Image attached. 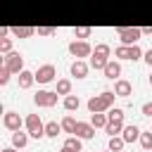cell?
Instances as JSON below:
<instances>
[{"instance_id":"obj_16","label":"cell","mask_w":152,"mask_h":152,"mask_svg":"<svg viewBox=\"0 0 152 152\" xmlns=\"http://www.w3.org/2000/svg\"><path fill=\"white\" fill-rule=\"evenodd\" d=\"M26 142H28V131H26V133H21V131H14V133H12V145H14L17 150L26 147Z\"/></svg>"},{"instance_id":"obj_29","label":"cell","mask_w":152,"mask_h":152,"mask_svg":"<svg viewBox=\"0 0 152 152\" xmlns=\"http://www.w3.org/2000/svg\"><path fill=\"white\" fill-rule=\"evenodd\" d=\"M90 33H93V28H90V26H76V28H74V38H78V40L88 38Z\"/></svg>"},{"instance_id":"obj_25","label":"cell","mask_w":152,"mask_h":152,"mask_svg":"<svg viewBox=\"0 0 152 152\" xmlns=\"http://www.w3.org/2000/svg\"><path fill=\"white\" fill-rule=\"evenodd\" d=\"M64 145H66V147H71V150H76V152H83V142H81V138H78V135H69V138L64 140Z\"/></svg>"},{"instance_id":"obj_6","label":"cell","mask_w":152,"mask_h":152,"mask_svg":"<svg viewBox=\"0 0 152 152\" xmlns=\"http://www.w3.org/2000/svg\"><path fill=\"white\" fill-rule=\"evenodd\" d=\"M55 78H57V69H55V64H43V66L36 69V83L45 86V83H52Z\"/></svg>"},{"instance_id":"obj_21","label":"cell","mask_w":152,"mask_h":152,"mask_svg":"<svg viewBox=\"0 0 152 152\" xmlns=\"http://www.w3.org/2000/svg\"><path fill=\"white\" fill-rule=\"evenodd\" d=\"M124 145H126L124 135H109V142H107V147H109L112 152H121V150H124Z\"/></svg>"},{"instance_id":"obj_31","label":"cell","mask_w":152,"mask_h":152,"mask_svg":"<svg viewBox=\"0 0 152 152\" xmlns=\"http://www.w3.org/2000/svg\"><path fill=\"white\" fill-rule=\"evenodd\" d=\"M10 74H12V71L2 64V66H0V86H7V83H10Z\"/></svg>"},{"instance_id":"obj_20","label":"cell","mask_w":152,"mask_h":152,"mask_svg":"<svg viewBox=\"0 0 152 152\" xmlns=\"http://www.w3.org/2000/svg\"><path fill=\"white\" fill-rule=\"evenodd\" d=\"M59 133H64L62 124H57V121H48V124H45V135H48V138H57Z\"/></svg>"},{"instance_id":"obj_39","label":"cell","mask_w":152,"mask_h":152,"mask_svg":"<svg viewBox=\"0 0 152 152\" xmlns=\"http://www.w3.org/2000/svg\"><path fill=\"white\" fill-rule=\"evenodd\" d=\"M102 152H112V150H109V147H107V150H102Z\"/></svg>"},{"instance_id":"obj_35","label":"cell","mask_w":152,"mask_h":152,"mask_svg":"<svg viewBox=\"0 0 152 152\" xmlns=\"http://www.w3.org/2000/svg\"><path fill=\"white\" fill-rule=\"evenodd\" d=\"M142 36H152V26H142Z\"/></svg>"},{"instance_id":"obj_33","label":"cell","mask_w":152,"mask_h":152,"mask_svg":"<svg viewBox=\"0 0 152 152\" xmlns=\"http://www.w3.org/2000/svg\"><path fill=\"white\" fill-rule=\"evenodd\" d=\"M140 109H142V114H145V116H152V102H145Z\"/></svg>"},{"instance_id":"obj_37","label":"cell","mask_w":152,"mask_h":152,"mask_svg":"<svg viewBox=\"0 0 152 152\" xmlns=\"http://www.w3.org/2000/svg\"><path fill=\"white\" fill-rule=\"evenodd\" d=\"M59 152H76V150H71V147H66V145H62V150Z\"/></svg>"},{"instance_id":"obj_38","label":"cell","mask_w":152,"mask_h":152,"mask_svg":"<svg viewBox=\"0 0 152 152\" xmlns=\"http://www.w3.org/2000/svg\"><path fill=\"white\" fill-rule=\"evenodd\" d=\"M150 86H152V74H150Z\"/></svg>"},{"instance_id":"obj_22","label":"cell","mask_w":152,"mask_h":152,"mask_svg":"<svg viewBox=\"0 0 152 152\" xmlns=\"http://www.w3.org/2000/svg\"><path fill=\"white\" fill-rule=\"evenodd\" d=\"M107 121H109V119H107V114H104V112H95V114H90V124H93L95 128H104V126H107Z\"/></svg>"},{"instance_id":"obj_26","label":"cell","mask_w":152,"mask_h":152,"mask_svg":"<svg viewBox=\"0 0 152 152\" xmlns=\"http://www.w3.org/2000/svg\"><path fill=\"white\" fill-rule=\"evenodd\" d=\"M140 147H142L145 152L152 150V131H142V133H140Z\"/></svg>"},{"instance_id":"obj_12","label":"cell","mask_w":152,"mask_h":152,"mask_svg":"<svg viewBox=\"0 0 152 152\" xmlns=\"http://www.w3.org/2000/svg\"><path fill=\"white\" fill-rule=\"evenodd\" d=\"M114 93H116L119 97H128V95H133V86H131V81H126V78H116V81H114Z\"/></svg>"},{"instance_id":"obj_7","label":"cell","mask_w":152,"mask_h":152,"mask_svg":"<svg viewBox=\"0 0 152 152\" xmlns=\"http://www.w3.org/2000/svg\"><path fill=\"white\" fill-rule=\"evenodd\" d=\"M57 97H59L57 90H38V93L33 95V102H36L38 107H55V104H57Z\"/></svg>"},{"instance_id":"obj_14","label":"cell","mask_w":152,"mask_h":152,"mask_svg":"<svg viewBox=\"0 0 152 152\" xmlns=\"http://www.w3.org/2000/svg\"><path fill=\"white\" fill-rule=\"evenodd\" d=\"M102 74H104V78H112V81H116V78L121 76V64H119L116 59H109V62H107V66L102 69Z\"/></svg>"},{"instance_id":"obj_42","label":"cell","mask_w":152,"mask_h":152,"mask_svg":"<svg viewBox=\"0 0 152 152\" xmlns=\"http://www.w3.org/2000/svg\"><path fill=\"white\" fill-rule=\"evenodd\" d=\"M150 152H152V150H150Z\"/></svg>"},{"instance_id":"obj_1","label":"cell","mask_w":152,"mask_h":152,"mask_svg":"<svg viewBox=\"0 0 152 152\" xmlns=\"http://www.w3.org/2000/svg\"><path fill=\"white\" fill-rule=\"evenodd\" d=\"M114 97H119L114 90H102L100 95H93L88 100V112L95 114V112H107L112 104H114Z\"/></svg>"},{"instance_id":"obj_19","label":"cell","mask_w":152,"mask_h":152,"mask_svg":"<svg viewBox=\"0 0 152 152\" xmlns=\"http://www.w3.org/2000/svg\"><path fill=\"white\" fill-rule=\"evenodd\" d=\"M62 104H64L66 112H74V109L81 107V100H78V95H71V93H69V95H64V102H62Z\"/></svg>"},{"instance_id":"obj_23","label":"cell","mask_w":152,"mask_h":152,"mask_svg":"<svg viewBox=\"0 0 152 152\" xmlns=\"http://www.w3.org/2000/svg\"><path fill=\"white\" fill-rule=\"evenodd\" d=\"M121 131H124V121H107V126H104L107 135H121Z\"/></svg>"},{"instance_id":"obj_15","label":"cell","mask_w":152,"mask_h":152,"mask_svg":"<svg viewBox=\"0 0 152 152\" xmlns=\"http://www.w3.org/2000/svg\"><path fill=\"white\" fill-rule=\"evenodd\" d=\"M140 128L135 126V124H128V126H124V131H121V135H124V140L126 142H133V140H140Z\"/></svg>"},{"instance_id":"obj_13","label":"cell","mask_w":152,"mask_h":152,"mask_svg":"<svg viewBox=\"0 0 152 152\" xmlns=\"http://www.w3.org/2000/svg\"><path fill=\"white\" fill-rule=\"evenodd\" d=\"M88 69H90V66H88L83 59H74L71 66H69L71 76H76V78H86V76H88Z\"/></svg>"},{"instance_id":"obj_11","label":"cell","mask_w":152,"mask_h":152,"mask_svg":"<svg viewBox=\"0 0 152 152\" xmlns=\"http://www.w3.org/2000/svg\"><path fill=\"white\" fill-rule=\"evenodd\" d=\"M74 135H78L81 140H90V138L95 135V126H93V124H86V121H78Z\"/></svg>"},{"instance_id":"obj_8","label":"cell","mask_w":152,"mask_h":152,"mask_svg":"<svg viewBox=\"0 0 152 152\" xmlns=\"http://www.w3.org/2000/svg\"><path fill=\"white\" fill-rule=\"evenodd\" d=\"M2 64L12 71V74H19V71H24V57L19 55V52H7L5 57H2Z\"/></svg>"},{"instance_id":"obj_17","label":"cell","mask_w":152,"mask_h":152,"mask_svg":"<svg viewBox=\"0 0 152 152\" xmlns=\"http://www.w3.org/2000/svg\"><path fill=\"white\" fill-rule=\"evenodd\" d=\"M12 33L17 38H31L36 33V26H12Z\"/></svg>"},{"instance_id":"obj_2","label":"cell","mask_w":152,"mask_h":152,"mask_svg":"<svg viewBox=\"0 0 152 152\" xmlns=\"http://www.w3.org/2000/svg\"><path fill=\"white\" fill-rule=\"evenodd\" d=\"M116 36H119L121 45H135L140 40V36H142V28H138V26H119Z\"/></svg>"},{"instance_id":"obj_27","label":"cell","mask_w":152,"mask_h":152,"mask_svg":"<svg viewBox=\"0 0 152 152\" xmlns=\"http://www.w3.org/2000/svg\"><path fill=\"white\" fill-rule=\"evenodd\" d=\"M107 119L109 121H124V109L121 107H109L107 109Z\"/></svg>"},{"instance_id":"obj_28","label":"cell","mask_w":152,"mask_h":152,"mask_svg":"<svg viewBox=\"0 0 152 152\" xmlns=\"http://www.w3.org/2000/svg\"><path fill=\"white\" fill-rule=\"evenodd\" d=\"M57 93L59 95H69L71 93V81L69 78H59L57 81Z\"/></svg>"},{"instance_id":"obj_36","label":"cell","mask_w":152,"mask_h":152,"mask_svg":"<svg viewBox=\"0 0 152 152\" xmlns=\"http://www.w3.org/2000/svg\"><path fill=\"white\" fill-rule=\"evenodd\" d=\"M0 152H19V150H17V147H14V145H12V147H2V150H0Z\"/></svg>"},{"instance_id":"obj_9","label":"cell","mask_w":152,"mask_h":152,"mask_svg":"<svg viewBox=\"0 0 152 152\" xmlns=\"http://www.w3.org/2000/svg\"><path fill=\"white\" fill-rule=\"evenodd\" d=\"M2 126L7 128V131H21V126H24V119L17 114V112H5L2 114Z\"/></svg>"},{"instance_id":"obj_40","label":"cell","mask_w":152,"mask_h":152,"mask_svg":"<svg viewBox=\"0 0 152 152\" xmlns=\"http://www.w3.org/2000/svg\"><path fill=\"white\" fill-rule=\"evenodd\" d=\"M150 40H152V36H150Z\"/></svg>"},{"instance_id":"obj_34","label":"cell","mask_w":152,"mask_h":152,"mask_svg":"<svg viewBox=\"0 0 152 152\" xmlns=\"http://www.w3.org/2000/svg\"><path fill=\"white\" fill-rule=\"evenodd\" d=\"M142 59H145V62L150 64V69H152V48H150V50H147V52L142 55Z\"/></svg>"},{"instance_id":"obj_4","label":"cell","mask_w":152,"mask_h":152,"mask_svg":"<svg viewBox=\"0 0 152 152\" xmlns=\"http://www.w3.org/2000/svg\"><path fill=\"white\" fill-rule=\"evenodd\" d=\"M145 52L140 50V45L135 43V45H119L116 50H114V57L116 59H131V62H135V59H140Z\"/></svg>"},{"instance_id":"obj_24","label":"cell","mask_w":152,"mask_h":152,"mask_svg":"<svg viewBox=\"0 0 152 152\" xmlns=\"http://www.w3.org/2000/svg\"><path fill=\"white\" fill-rule=\"evenodd\" d=\"M59 124H62L64 133H71V135H74V131H76V124H78V121H76L74 116H69V114H66V116H64V119H62Z\"/></svg>"},{"instance_id":"obj_10","label":"cell","mask_w":152,"mask_h":152,"mask_svg":"<svg viewBox=\"0 0 152 152\" xmlns=\"http://www.w3.org/2000/svg\"><path fill=\"white\" fill-rule=\"evenodd\" d=\"M17 81H19V88H21V90H28V88L36 83V71L24 69V71H19V74H17Z\"/></svg>"},{"instance_id":"obj_32","label":"cell","mask_w":152,"mask_h":152,"mask_svg":"<svg viewBox=\"0 0 152 152\" xmlns=\"http://www.w3.org/2000/svg\"><path fill=\"white\" fill-rule=\"evenodd\" d=\"M36 33L48 38V36H55V28H52V26H38V28H36Z\"/></svg>"},{"instance_id":"obj_5","label":"cell","mask_w":152,"mask_h":152,"mask_svg":"<svg viewBox=\"0 0 152 152\" xmlns=\"http://www.w3.org/2000/svg\"><path fill=\"white\" fill-rule=\"evenodd\" d=\"M69 55L76 57V59H83V57H90L93 55V48L86 40H71L69 43Z\"/></svg>"},{"instance_id":"obj_3","label":"cell","mask_w":152,"mask_h":152,"mask_svg":"<svg viewBox=\"0 0 152 152\" xmlns=\"http://www.w3.org/2000/svg\"><path fill=\"white\" fill-rule=\"evenodd\" d=\"M24 126H26L28 135H31V138H36V140H40V138L45 135V124L40 121V116H38V114H28V116L24 119Z\"/></svg>"},{"instance_id":"obj_18","label":"cell","mask_w":152,"mask_h":152,"mask_svg":"<svg viewBox=\"0 0 152 152\" xmlns=\"http://www.w3.org/2000/svg\"><path fill=\"white\" fill-rule=\"evenodd\" d=\"M109 55H112V48H109L107 43H97V45L93 48V57H102V59H109Z\"/></svg>"},{"instance_id":"obj_30","label":"cell","mask_w":152,"mask_h":152,"mask_svg":"<svg viewBox=\"0 0 152 152\" xmlns=\"http://www.w3.org/2000/svg\"><path fill=\"white\" fill-rule=\"evenodd\" d=\"M0 52L2 55L12 52V38H0Z\"/></svg>"},{"instance_id":"obj_41","label":"cell","mask_w":152,"mask_h":152,"mask_svg":"<svg viewBox=\"0 0 152 152\" xmlns=\"http://www.w3.org/2000/svg\"><path fill=\"white\" fill-rule=\"evenodd\" d=\"M150 131H152V128H150Z\"/></svg>"}]
</instances>
